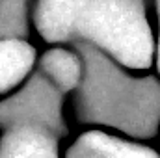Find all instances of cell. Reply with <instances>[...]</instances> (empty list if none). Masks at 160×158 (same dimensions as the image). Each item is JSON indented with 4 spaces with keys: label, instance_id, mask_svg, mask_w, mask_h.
Masks as SVG:
<instances>
[{
    "label": "cell",
    "instance_id": "obj_1",
    "mask_svg": "<svg viewBox=\"0 0 160 158\" xmlns=\"http://www.w3.org/2000/svg\"><path fill=\"white\" fill-rule=\"evenodd\" d=\"M84 75L75 89L78 121L119 130L134 140H149L160 128V80L134 77L127 67L95 47L75 41Z\"/></svg>",
    "mask_w": 160,
    "mask_h": 158
},
{
    "label": "cell",
    "instance_id": "obj_2",
    "mask_svg": "<svg viewBox=\"0 0 160 158\" xmlns=\"http://www.w3.org/2000/svg\"><path fill=\"white\" fill-rule=\"evenodd\" d=\"M75 41L95 47L130 71H145L155 60L145 0H88Z\"/></svg>",
    "mask_w": 160,
    "mask_h": 158
},
{
    "label": "cell",
    "instance_id": "obj_3",
    "mask_svg": "<svg viewBox=\"0 0 160 158\" xmlns=\"http://www.w3.org/2000/svg\"><path fill=\"white\" fill-rule=\"evenodd\" d=\"M62 97L63 93L58 91L43 75H39L15 101L8 106L4 104V114L13 117V125L28 123L39 125L52 130L56 136L67 134V125L62 114Z\"/></svg>",
    "mask_w": 160,
    "mask_h": 158
},
{
    "label": "cell",
    "instance_id": "obj_4",
    "mask_svg": "<svg viewBox=\"0 0 160 158\" xmlns=\"http://www.w3.org/2000/svg\"><path fill=\"white\" fill-rule=\"evenodd\" d=\"M86 4L88 0H38L34 21L39 36L54 45L75 43Z\"/></svg>",
    "mask_w": 160,
    "mask_h": 158
},
{
    "label": "cell",
    "instance_id": "obj_5",
    "mask_svg": "<svg viewBox=\"0 0 160 158\" xmlns=\"http://www.w3.org/2000/svg\"><path fill=\"white\" fill-rule=\"evenodd\" d=\"M58 138L39 125H11L0 140L2 156H58Z\"/></svg>",
    "mask_w": 160,
    "mask_h": 158
},
{
    "label": "cell",
    "instance_id": "obj_6",
    "mask_svg": "<svg viewBox=\"0 0 160 158\" xmlns=\"http://www.w3.org/2000/svg\"><path fill=\"white\" fill-rule=\"evenodd\" d=\"M69 156H158L153 147L140 140H127L102 130H88L80 134L67 151Z\"/></svg>",
    "mask_w": 160,
    "mask_h": 158
},
{
    "label": "cell",
    "instance_id": "obj_7",
    "mask_svg": "<svg viewBox=\"0 0 160 158\" xmlns=\"http://www.w3.org/2000/svg\"><path fill=\"white\" fill-rule=\"evenodd\" d=\"M39 75H43L63 95L71 93L80 86L84 75V60L77 48L54 47L43 54L39 62Z\"/></svg>",
    "mask_w": 160,
    "mask_h": 158
},
{
    "label": "cell",
    "instance_id": "obj_8",
    "mask_svg": "<svg viewBox=\"0 0 160 158\" xmlns=\"http://www.w3.org/2000/svg\"><path fill=\"white\" fill-rule=\"evenodd\" d=\"M36 63V50L17 36L0 37V93L17 87L30 75Z\"/></svg>",
    "mask_w": 160,
    "mask_h": 158
},
{
    "label": "cell",
    "instance_id": "obj_9",
    "mask_svg": "<svg viewBox=\"0 0 160 158\" xmlns=\"http://www.w3.org/2000/svg\"><path fill=\"white\" fill-rule=\"evenodd\" d=\"M155 6H157V21H158V36H157V43H155V60L157 62V71H158L160 77V0H155Z\"/></svg>",
    "mask_w": 160,
    "mask_h": 158
}]
</instances>
